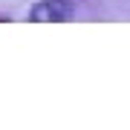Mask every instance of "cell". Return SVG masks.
Listing matches in <instances>:
<instances>
[{
  "instance_id": "cell-1",
  "label": "cell",
  "mask_w": 130,
  "mask_h": 130,
  "mask_svg": "<svg viewBox=\"0 0 130 130\" xmlns=\"http://www.w3.org/2000/svg\"><path fill=\"white\" fill-rule=\"evenodd\" d=\"M75 12V3L72 0H41V3L32 6V20H41V23H46V20H55V23H61V20H70Z\"/></svg>"
}]
</instances>
